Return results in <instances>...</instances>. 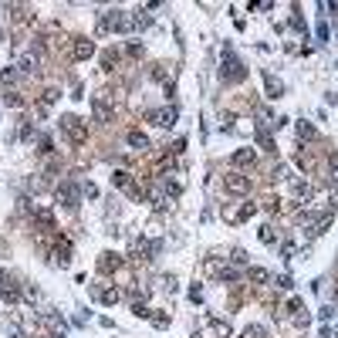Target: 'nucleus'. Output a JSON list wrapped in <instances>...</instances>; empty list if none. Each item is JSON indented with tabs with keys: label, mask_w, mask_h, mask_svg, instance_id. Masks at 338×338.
<instances>
[{
	"label": "nucleus",
	"mask_w": 338,
	"mask_h": 338,
	"mask_svg": "<svg viewBox=\"0 0 338 338\" xmlns=\"http://www.w3.org/2000/svg\"><path fill=\"white\" fill-rule=\"evenodd\" d=\"M223 190H227V193H234V196H243L250 190V179L243 176V173H230V176L223 179Z\"/></svg>",
	"instance_id": "nucleus-5"
},
{
	"label": "nucleus",
	"mask_w": 338,
	"mask_h": 338,
	"mask_svg": "<svg viewBox=\"0 0 338 338\" xmlns=\"http://www.w3.org/2000/svg\"><path fill=\"white\" fill-rule=\"evenodd\" d=\"M223 61H227V68H223V78H227V81H240L243 74H247V71H243V65L237 61V54H234L230 48H223Z\"/></svg>",
	"instance_id": "nucleus-3"
},
{
	"label": "nucleus",
	"mask_w": 338,
	"mask_h": 338,
	"mask_svg": "<svg viewBox=\"0 0 338 338\" xmlns=\"http://www.w3.org/2000/svg\"><path fill=\"white\" fill-rule=\"evenodd\" d=\"M145 119L153 122V125H162V129H166V125L176 122V112H173V108H159V112H145Z\"/></svg>",
	"instance_id": "nucleus-7"
},
{
	"label": "nucleus",
	"mask_w": 338,
	"mask_h": 338,
	"mask_svg": "<svg viewBox=\"0 0 338 338\" xmlns=\"http://www.w3.org/2000/svg\"><path fill=\"white\" fill-rule=\"evenodd\" d=\"M61 132H65L71 142H85V136H88V129H85V122H81L78 115H65V119H61Z\"/></svg>",
	"instance_id": "nucleus-1"
},
{
	"label": "nucleus",
	"mask_w": 338,
	"mask_h": 338,
	"mask_svg": "<svg viewBox=\"0 0 338 338\" xmlns=\"http://www.w3.org/2000/svg\"><path fill=\"white\" fill-rule=\"evenodd\" d=\"M91 54H95V44H91L88 37H74V58L85 61V58H91Z\"/></svg>",
	"instance_id": "nucleus-8"
},
{
	"label": "nucleus",
	"mask_w": 338,
	"mask_h": 338,
	"mask_svg": "<svg viewBox=\"0 0 338 338\" xmlns=\"http://www.w3.org/2000/svg\"><path fill=\"white\" fill-rule=\"evenodd\" d=\"M301 136H305V139H314V129H311V125H305V122H301Z\"/></svg>",
	"instance_id": "nucleus-17"
},
{
	"label": "nucleus",
	"mask_w": 338,
	"mask_h": 338,
	"mask_svg": "<svg viewBox=\"0 0 338 338\" xmlns=\"http://www.w3.org/2000/svg\"><path fill=\"white\" fill-rule=\"evenodd\" d=\"M234 162H237V166H254V153H250V149H243V153L234 156Z\"/></svg>",
	"instance_id": "nucleus-13"
},
{
	"label": "nucleus",
	"mask_w": 338,
	"mask_h": 338,
	"mask_svg": "<svg viewBox=\"0 0 338 338\" xmlns=\"http://www.w3.org/2000/svg\"><path fill=\"white\" fill-rule=\"evenodd\" d=\"M112 183H115V186H129V173H115Z\"/></svg>",
	"instance_id": "nucleus-14"
},
{
	"label": "nucleus",
	"mask_w": 338,
	"mask_h": 338,
	"mask_svg": "<svg viewBox=\"0 0 338 338\" xmlns=\"http://www.w3.org/2000/svg\"><path fill=\"white\" fill-rule=\"evenodd\" d=\"M260 240H264V243H271V240H274V234H271V227H264V230H260Z\"/></svg>",
	"instance_id": "nucleus-16"
},
{
	"label": "nucleus",
	"mask_w": 338,
	"mask_h": 338,
	"mask_svg": "<svg viewBox=\"0 0 338 338\" xmlns=\"http://www.w3.org/2000/svg\"><path fill=\"white\" fill-rule=\"evenodd\" d=\"M37 325H41V328H48V331H54V335H65V331H68L65 318H61V314H51V311H41Z\"/></svg>",
	"instance_id": "nucleus-4"
},
{
	"label": "nucleus",
	"mask_w": 338,
	"mask_h": 338,
	"mask_svg": "<svg viewBox=\"0 0 338 338\" xmlns=\"http://www.w3.org/2000/svg\"><path fill=\"white\" fill-rule=\"evenodd\" d=\"M243 338H264V331H260V328H247V331H243Z\"/></svg>",
	"instance_id": "nucleus-15"
},
{
	"label": "nucleus",
	"mask_w": 338,
	"mask_h": 338,
	"mask_svg": "<svg viewBox=\"0 0 338 338\" xmlns=\"http://www.w3.org/2000/svg\"><path fill=\"white\" fill-rule=\"evenodd\" d=\"M125 139H129V145H132V149H139V153H145V149H149V139H145L139 129H129V136H125Z\"/></svg>",
	"instance_id": "nucleus-9"
},
{
	"label": "nucleus",
	"mask_w": 338,
	"mask_h": 338,
	"mask_svg": "<svg viewBox=\"0 0 338 338\" xmlns=\"http://www.w3.org/2000/svg\"><path fill=\"white\" fill-rule=\"evenodd\" d=\"M17 68H21L24 74H34V71H37V58H21V65H17Z\"/></svg>",
	"instance_id": "nucleus-12"
},
{
	"label": "nucleus",
	"mask_w": 338,
	"mask_h": 338,
	"mask_svg": "<svg viewBox=\"0 0 338 338\" xmlns=\"http://www.w3.org/2000/svg\"><path fill=\"white\" fill-rule=\"evenodd\" d=\"M129 27H132V21L122 10H108L102 17V31H129Z\"/></svg>",
	"instance_id": "nucleus-2"
},
{
	"label": "nucleus",
	"mask_w": 338,
	"mask_h": 338,
	"mask_svg": "<svg viewBox=\"0 0 338 338\" xmlns=\"http://www.w3.org/2000/svg\"><path fill=\"white\" fill-rule=\"evenodd\" d=\"M132 311H136L139 318H149V308H145V305H136V308H132Z\"/></svg>",
	"instance_id": "nucleus-18"
},
{
	"label": "nucleus",
	"mask_w": 338,
	"mask_h": 338,
	"mask_svg": "<svg viewBox=\"0 0 338 338\" xmlns=\"http://www.w3.org/2000/svg\"><path fill=\"white\" fill-rule=\"evenodd\" d=\"M267 277H271V274H267L264 267H250V271H247V281H254V284H264Z\"/></svg>",
	"instance_id": "nucleus-11"
},
{
	"label": "nucleus",
	"mask_w": 338,
	"mask_h": 338,
	"mask_svg": "<svg viewBox=\"0 0 338 338\" xmlns=\"http://www.w3.org/2000/svg\"><path fill=\"white\" fill-rule=\"evenodd\" d=\"M91 112H95L98 122H108V119H112V112H108V105H105L102 98H95V102H91Z\"/></svg>",
	"instance_id": "nucleus-10"
},
{
	"label": "nucleus",
	"mask_w": 338,
	"mask_h": 338,
	"mask_svg": "<svg viewBox=\"0 0 338 338\" xmlns=\"http://www.w3.org/2000/svg\"><path fill=\"white\" fill-rule=\"evenodd\" d=\"M54 196H58V203H61V206H68V210L78 206V186H74V183H61Z\"/></svg>",
	"instance_id": "nucleus-6"
}]
</instances>
